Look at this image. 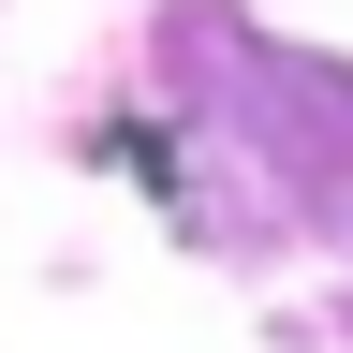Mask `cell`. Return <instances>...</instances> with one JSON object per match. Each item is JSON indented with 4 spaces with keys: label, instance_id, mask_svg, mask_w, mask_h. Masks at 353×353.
Returning a JSON list of instances; mask_svg holds the SVG:
<instances>
[{
    "label": "cell",
    "instance_id": "6da1fadb",
    "mask_svg": "<svg viewBox=\"0 0 353 353\" xmlns=\"http://www.w3.org/2000/svg\"><path fill=\"white\" fill-rule=\"evenodd\" d=\"M162 88H176V132H206V162L250 176V221L280 236H324L353 250V59H294L265 44L236 0H162Z\"/></svg>",
    "mask_w": 353,
    "mask_h": 353
}]
</instances>
